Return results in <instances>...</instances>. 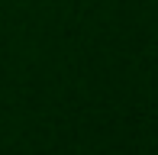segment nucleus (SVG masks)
<instances>
[]
</instances>
